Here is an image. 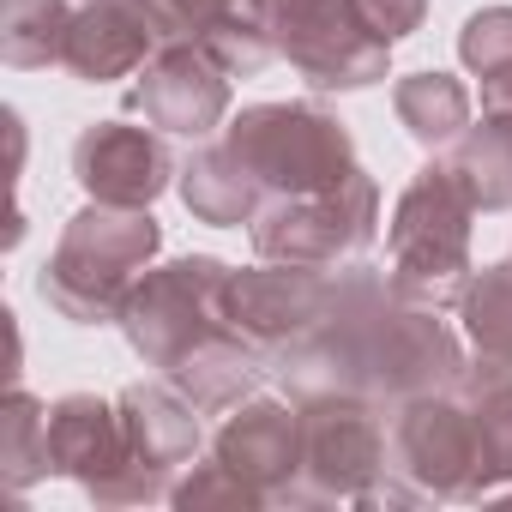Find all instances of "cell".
<instances>
[{
	"label": "cell",
	"mask_w": 512,
	"mask_h": 512,
	"mask_svg": "<svg viewBox=\"0 0 512 512\" xmlns=\"http://www.w3.org/2000/svg\"><path fill=\"white\" fill-rule=\"evenodd\" d=\"M470 193L458 181L452 163H428L404 193H398V211H392V229H386V253H392V290L416 308H458L470 278H476V260H470Z\"/></svg>",
	"instance_id": "cell-3"
},
{
	"label": "cell",
	"mask_w": 512,
	"mask_h": 512,
	"mask_svg": "<svg viewBox=\"0 0 512 512\" xmlns=\"http://www.w3.org/2000/svg\"><path fill=\"white\" fill-rule=\"evenodd\" d=\"M392 109L410 127V139L428 145V151L458 145L464 127H470V91L452 73H410V79H398L392 85Z\"/></svg>",
	"instance_id": "cell-22"
},
{
	"label": "cell",
	"mask_w": 512,
	"mask_h": 512,
	"mask_svg": "<svg viewBox=\"0 0 512 512\" xmlns=\"http://www.w3.org/2000/svg\"><path fill=\"white\" fill-rule=\"evenodd\" d=\"M67 13H73V0H7V25H0V55H7V67H19V73L61 67Z\"/></svg>",
	"instance_id": "cell-24"
},
{
	"label": "cell",
	"mask_w": 512,
	"mask_h": 512,
	"mask_svg": "<svg viewBox=\"0 0 512 512\" xmlns=\"http://www.w3.org/2000/svg\"><path fill=\"white\" fill-rule=\"evenodd\" d=\"M380 235V187L368 169H356L332 193H296V199H266L253 217V253L272 266H308V272H338L374 247Z\"/></svg>",
	"instance_id": "cell-6"
},
{
	"label": "cell",
	"mask_w": 512,
	"mask_h": 512,
	"mask_svg": "<svg viewBox=\"0 0 512 512\" xmlns=\"http://www.w3.org/2000/svg\"><path fill=\"white\" fill-rule=\"evenodd\" d=\"M482 109L488 115H512V67H500V73L482 79Z\"/></svg>",
	"instance_id": "cell-29"
},
{
	"label": "cell",
	"mask_w": 512,
	"mask_h": 512,
	"mask_svg": "<svg viewBox=\"0 0 512 512\" xmlns=\"http://www.w3.org/2000/svg\"><path fill=\"white\" fill-rule=\"evenodd\" d=\"M470 193L476 211H512V115H488L464 127V139L446 157Z\"/></svg>",
	"instance_id": "cell-21"
},
{
	"label": "cell",
	"mask_w": 512,
	"mask_h": 512,
	"mask_svg": "<svg viewBox=\"0 0 512 512\" xmlns=\"http://www.w3.org/2000/svg\"><path fill=\"white\" fill-rule=\"evenodd\" d=\"M157 247H163V229H157L151 205L91 199L79 217H67L61 247L49 253V266L37 278V296L73 326H109V320H121L133 284L157 260Z\"/></svg>",
	"instance_id": "cell-2"
},
{
	"label": "cell",
	"mask_w": 512,
	"mask_h": 512,
	"mask_svg": "<svg viewBox=\"0 0 512 512\" xmlns=\"http://www.w3.org/2000/svg\"><path fill=\"white\" fill-rule=\"evenodd\" d=\"M253 19L314 91H362L386 79L392 49L362 31L350 0H253Z\"/></svg>",
	"instance_id": "cell-7"
},
{
	"label": "cell",
	"mask_w": 512,
	"mask_h": 512,
	"mask_svg": "<svg viewBox=\"0 0 512 512\" xmlns=\"http://www.w3.org/2000/svg\"><path fill=\"white\" fill-rule=\"evenodd\" d=\"M73 175L85 187V199L103 205H151L181 169L163 145V133L151 127H127V121H97L73 139Z\"/></svg>",
	"instance_id": "cell-14"
},
{
	"label": "cell",
	"mask_w": 512,
	"mask_h": 512,
	"mask_svg": "<svg viewBox=\"0 0 512 512\" xmlns=\"http://www.w3.org/2000/svg\"><path fill=\"white\" fill-rule=\"evenodd\" d=\"M278 374L296 404L320 392H344L398 410L410 398L464 386L470 362L452 326L440 320V308H416L392 290V278L350 266L338 272L332 314L320 320V332H308L296 350L278 356Z\"/></svg>",
	"instance_id": "cell-1"
},
{
	"label": "cell",
	"mask_w": 512,
	"mask_h": 512,
	"mask_svg": "<svg viewBox=\"0 0 512 512\" xmlns=\"http://www.w3.org/2000/svg\"><path fill=\"white\" fill-rule=\"evenodd\" d=\"M163 380H169L199 416H217V410H235V404H247L253 392H260L266 356L253 350L241 332H217V338H205L199 350H187Z\"/></svg>",
	"instance_id": "cell-18"
},
{
	"label": "cell",
	"mask_w": 512,
	"mask_h": 512,
	"mask_svg": "<svg viewBox=\"0 0 512 512\" xmlns=\"http://www.w3.org/2000/svg\"><path fill=\"white\" fill-rule=\"evenodd\" d=\"M332 302H338V272L272 266V260L260 272H229V320L266 362H278L308 332H320Z\"/></svg>",
	"instance_id": "cell-11"
},
{
	"label": "cell",
	"mask_w": 512,
	"mask_h": 512,
	"mask_svg": "<svg viewBox=\"0 0 512 512\" xmlns=\"http://www.w3.org/2000/svg\"><path fill=\"white\" fill-rule=\"evenodd\" d=\"M392 476L422 500H476V422L446 392L398 404L392 422Z\"/></svg>",
	"instance_id": "cell-10"
},
{
	"label": "cell",
	"mask_w": 512,
	"mask_h": 512,
	"mask_svg": "<svg viewBox=\"0 0 512 512\" xmlns=\"http://www.w3.org/2000/svg\"><path fill=\"white\" fill-rule=\"evenodd\" d=\"M223 145L247 163V175L272 199L332 193L362 169L350 127L314 103H253L223 127Z\"/></svg>",
	"instance_id": "cell-4"
},
{
	"label": "cell",
	"mask_w": 512,
	"mask_h": 512,
	"mask_svg": "<svg viewBox=\"0 0 512 512\" xmlns=\"http://www.w3.org/2000/svg\"><path fill=\"white\" fill-rule=\"evenodd\" d=\"M169 500L181 506V512H205V506H235V512H260V506H272L253 482H241L217 452H211V464H193L175 488H169Z\"/></svg>",
	"instance_id": "cell-26"
},
{
	"label": "cell",
	"mask_w": 512,
	"mask_h": 512,
	"mask_svg": "<svg viewBox=\"0 0 512 512\" xmlns=\"http://www.w3.org/2000/svg\"><path fill=\"white\" fill-rule=\"evenodd\" d=\"M127 109L145 115L157 133L205 139L229 115V73L199 49V43H163L145 67L139 85L127 91Z\"/></svg>",
	"instance_id": "cell-12"
},
{
	"label": "cell",
	"mask_w": 512,
	"mask_h": 512,
	"mask_svg": "<svg viewBox=\"0 0 512 512\" xmlns=\"http://www.w3.org/2000/svg\"><path fill=\"white\" fill-rule=\"evenodd\" d=\"M49 464L55 476L79 482L85 494L97 482H109L121 464H127V422H121V404H103L91 392H73V398H55L49 404Z\"/></svg>",
	"instance_id": "cell-17"
},
{
	"label": "cell",
	"mask_w": 512,
	"mask_h": 512,
	"mask_svg": "<svg viewBox=\"0 0 512 512\" xmlns=\"http://www.w3.org/2000/svg\"><path fill=\"white\" fill-rule=\"evenodd\" d=\"M458 61H464L476 79L512 67V7H482V13H470L464 31H458Z\"/></svg>",
	"instance_id": "cell-27"
},
{
	"label": "cell",
	"mask_w": 512,
	"mask_h": 512,
	"mask_svg": "<svg viewBox=\"0 0 512 512\" xmlns=\"http://www.w3.org/2000/svg\"><path fill=\"white\" fill-rule=\"evenodd\" d=\"M296 416H302V476H296L290 500H350V506H362L368 488L392 470L380 404L320 392V398H302Z\"/></svg>",
	"instance_id": "cell-8"
},
{
	"label": "cell",
	"mask_w": 512,
	"mask_h": 512,
	"mask_svg": "<svg viewBox=\"0 0 512 512\" xmlns=\"http://www.w3.org/2000/svg\"><path fill=\"white\" fill-rule=\"evenodd\" d=\"M145 368H175L187 350H199L217 332H235L229 320V266L211 253H187L169 266H145L133 284L121 320H115Z\"/></svg>",
	"instance_id": "cell-5"
},
{
	"label": "cell",
	"mask_w": 512,
	"mask_h": 512,
	"mask_svg": "<svg viewBox=\"0 0 512 512\" xmlns=\"http://www.w3.org/2000/svg\"><path fill=\"white\" fill-rule=\"evenodd\" d=\"M350 13L362 19L368 37H380V43L392 49V43H404L410 31H422L428 0H350Z\"/></svg>",
	"instance_id": "cell-28"
},
{
	"label": "cell",
	"mask_w": 512,
	"mask_h": 512,
	"mask_svg": "<svg viewBox=\"0 0 512 512\" xmlns=\"http://www.w3.org/2000/svg\"><path fill=\"white\" fill-rule=\"evenodd\" d=\"M175 187H181V205L199 217V223H217V229H235V223H253L266 211V187L247 175V163L229 151V145H205V151H193L187 163H181V175H175Z\"/></svg>",
	"instance_id": "cell-19"
},
{
	"label": "cell",
	"mask_w": 512,
	"mask_h": 512,
	"mask_svg": "<svg viewBox=\"0 0 512 512\" xmlns=\"http://www.w3.org/2000/svg\"><path fill=\"white\" fill-rule=\"evenodd\" d=\"M157 49H163V25L151 0H73L61 67L85 85H109V79H133Z\"/></svg>",
	"instance_id": "cell-13"
},
{
	"label": "cell",
	"mask_w": 512,
	"mask_h": 512,
	"mask_svg": "<svg viewBox=\"0 0 512 512\" xmlns=\"http://www.w3.org/2000/svg\"><path fill=\"white\" fill-rule=\"evenodd\" d=\"M470 422H476V500H482L500 482H512V380L476 386Z\"/></svg>",
	"instance_id": "cell-25"
},
{
	"label": "cell",
	"mask_w": 512,
	"mask_h": 512,
	"mask_svg": "<svg viewBox=\"0 0 512 512\" xmlns=\"http://www.w3.org/2000/svg\"><path fill=\"white\" fill-rule=\"evenodd\" d=\"M37 476H55V464H49V404H37L25 386H13L7 410H0V482L19 494Z\"/></svg>",
	"instance_id": "cell-23"
},
{
	"label": "cell",
	"mask_w": 512,
	"mask_h": 512,
	"mask_svg": "<svg viewBox=\"0 0 512 512\" xmlns=\"http://www.w3.org/2000/svg\"><path fill=\"white\" fill-rule=\"evenodd\" d=\"M464 338H470V386L512 380V260L482 266L458 302Z\"/></svg>",
	"instance_id": "cell-20"
},
{
	"label": "cell",
	"mask_w": 512,
	"mask_h": 512,
	"mask_svg": "<svg viewBox=\"0 0 512 512\" xmlns=\"http://www.w3.org/2000/svg\"><path fill=\"white\" fill-rule=\"evenodd\" d=\"M211 452L241 482L260 488L266 500H290L296 494V476H302V416L290 404H278V398H247L217 428Z\"/></svg>",
	"instance_id": "cell-15"
},
{
	"label": "cell",
	"mask_w": 512,
	"mask_h": 512,
	"mask_svg": "<svg viewBox=\"0 0 512 512\" xmlns=\"http://www.w3.org/2000/svg\"><path fill=\"white\" fill-rule=\"evenodd\" d=\"M163 43H199L229 79H253L278 49L253 19V0H151Z\"/></svg>",
	"instance_id": "cell-16"
},
{
	"label": "cell",
	"mask_w": 512,
	"mask_h": 512,
	"mask_svg": "<svg viewBox=\"0 0 512 512\" xmlns=\"http://www.w3.org/2000/svg\"><path fill=\"white\" fill-rule=\"evenodd\" d=\"M121 422H127V464L91 488L97 506H145L163 500L181 464H193L199 452V410L169 386V380H133L121 398Z\"/></svg>",
	"instance_id": "cell-9"
}]
</instances>
